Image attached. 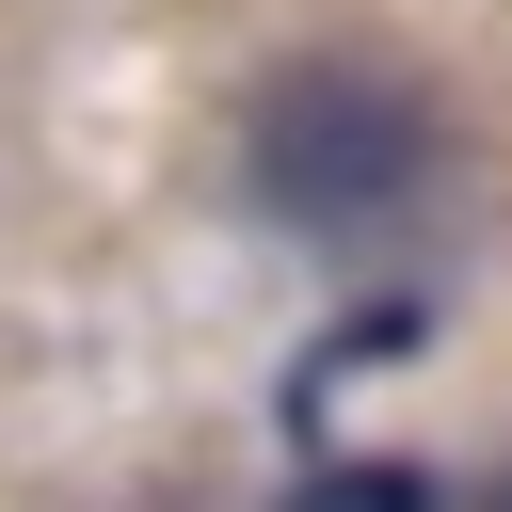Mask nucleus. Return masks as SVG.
<instances>
[{
	"label": "nucleus",
	"mask_w": 512,
	"mask_h": 512,
	"mask_svg": "<svg viewBox=\"0 0 512 512\" xmlns=\"http://www.w3.org/2000/svg\"><path fill=\"white\" fill-rule=\"evenodd\" d=\"M432 96L384 64H288L256 96V208L304 240H384L432 208Z\"/></svg>",
	"instance_id": "nucleus-1"
},
{
	"label": "nucleus",
	"mask_w": 512,
	"mask_h": 512,
	"mask_svg": "<svg viewBox=\"0 0 512 512\" xmlns=\"http://www.w3.org/2000/svg\"><path fill=\"white\" fill-rule=\"evenodd\" d=\"M496 512H512V480H496Z\"/></svg>",
	"instance_id": "nucleus-3"
},
{
	"label": "nucleus",
	"mask_w": 512,
	"mask_h": 512,
	"mask_svg": "<svg viewBox=\"0 0 512 512\" xmlns=\"http://www.w3.org/2000/svg\"><path fill=\"white\" fill-rule=\"evenodd\" d=\"M272 512H432V480L416 464H304Z\"/></svg>",
	"instance_id": "nucleus-2"
}]
</instances>
